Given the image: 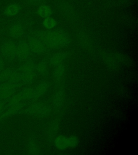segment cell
<instances>
[{"mask_svg": "<svg viewBox=\"0 0 138 155\" xmlns=\"http://www.w3.org/2000/svg\"><path fill=\"white\" fill-rule=\"evenodd\" d=\"M32 36L42 41L49 48L60 49L70 43L68 34L61 29L45 32L37 30L34 32Z\"/></svg>", "mask_w": 138, "mask_h": 155, "instance_id": "6da1fadb", "label": "cell"}, {"mask_svg": "<svg viewBox=\"0 0 138 155\" xmlns=\"http://www.w3.org/2000/svg\"><path fill=\"white\" fill-rule=\"evenodd\" d=\"M51 111V107L48 105L34 102L27 108L23 109L22 113L30 116L44 117L50 114Z\"/></svg>", "mask_w": 138, "mask_h": 155, "instance_id": "7a4b0ae2", "label": "cell"}, {"mask_svg": "<svg viewBox=\"0 0 138 155\" xmlns=\"http://www.w3.org/2000/svg\"><path fill=\"white\" fill-rule=\"evenodd\" d=\"M17 43L12 40L5 41L0 47V54L5 60L12 62L16 59Z\"/></svg>", "mask_w": 138, "mask_h": 155, "instance_id": "3957f363", "label": "cell"}, {"mask_svg": "<svg viewBox=\"0 0 138 155\" xmlns=\"http://www.w3.org/2000/svg\"><path fill=\"white\" fill-rule=\"evenodd\" d=\"M26 41L32 53L41 54L50 49L43 41L34 37H28Z\"/></svg>", "mask_w": 138, "mask_h": 155, "instance_id": "277c9868", "label": "cell"}, {"mask_svg": "<svg viewBox=\"0 0 138 155\" xmlns=\"http://www.w3.org/2000/svg\"><path fill=\"white\" fill-rule=\"evenodd\" d=\"M32 53L26 41L20 40L17 43L16 59L19 60V61L24 62L29 59Z\"/></svg>", "mask_w": 138, "mask_h": 155, "instance_id": "5b68a950", "label": "cell"}, {"mask_svg": "<svg viewBox=\"0 0 138 155\" xmlns=\"http://www.w3.org/2000/svg\"><path fill=\"white\" fill-rule=\"evenodd\" d=\"M17 87L16 85L8 81L0 84V99L7 101L15 94Z\"/></svg>", "mask_w": 138, "mask_h": 155, "instance_id": "8992f818", "label": "cell"}, {"mask_svg": "<svg viewBox=\"0 0 138 155\" xmlns=\"http://www.w3.org/2000/svg\"><path fill=\"white\" fill-rule=\"evenodd\" d=\"M27 103L24 102L14 106L6 108L4 111L0 115V122L10 116H13L18 114L22 113L23 109L26 106Z\"/></svg>", "mask_w": 138, "mask_h": 155, "instance_id": "52a82bcc", "label": "cell"}, {"mask_svg": "<svg viewBox=\"0 0 138 155\" xmlns=\"http://www.w3.org/2000/svg\"><path fill=\"white\" fill-rule=\"evenodd\" d=\"M23 99L27 103H33L39 97H37L36 91L34 88L27 87L24 88L19 92Z\"/></svg>", "mask_w": 138, "mask_h": 155, "instance_id": "ba28073f", "label": "cell"}, {"mask_svg": "<svg viewBox=\"0 0 138 155\" xmlns=\"http://www.w3.org/2000/svg\"><path fill=\"white\" fill-rule=\"evenodd\" d=\"M20 72L21 73V82L22 85H30L34 82L36 75V71H23Z\"/></svg>", "mask_w": 138, "mask_h": 155, "instance_id": "9c48e42d", "label": "cell"}, {"mask_svg": "<svg viewBox=\"0 0 138 155\" xmlns=\"http://www.w3.org/2000/svg\"><path fill=\"white\" fill-rule=\"evenodd\" d=\"M10 36L12 38L19 39L24 35L23 27L19 23L13 24L9 30Z\"/></svg>", "mask_w": 138, "mask_h": 155, "instance_id": "30bf717a", "label": "cell"}, {"mask_svg": "<svg viewBox=\"0 0 138 155\" xmlns=\"http://www.w3.org/2000/svg\"><path fill=\"white\" fill-rule=\"evenodd\" d=\"M7 81L16 85L18 87L22 85L21 82V73L19 68H12Z\"/></svg>", "mask_w": 138, "mask_h": 155, "instance_id": "8fae6325", "label": "cell"}, {"mask_svg": "<svg viewBox=\"0 0 138 155\" xmlns=\"http://www.w3.org/2000/svg\"><path fill=\"white\" fill-rule=\"evenodd\" d=\"M21 9V7L19 3H12L5 8L3 10V14L8 17H12L19 14Z\"/></svg>", "mask_w": 138, "mask_h": 155, "instance_id": "7c38bea8", "label": "cell"}, {"mask_svg": "<svg viewBox=\"0 0 138 155\" xmlns=\"http://www.w3.org/2000/svg\"><path fill=\"white\" fill-rule=\"evenodd\" d=\"M67 58V55L65 53H56L51 57L50 60V63L51 65L53 66H57L63 64Z\"/></svg>", "mask_w": 138, "mask_h": 155, "instance_id": "4fadbf2b", "label": "cell"}, {"mask_svg": "<svg viewBox=\"0 0 138 155\" xmlns=\"http://www.w3.org/2000/svg\"><path fill=\"white\" fill-rule=\"evenodd\" d=\"M24 102H26L24 101V100L23 99L22 96L19 92L17 94H15L13 96L8 100L6 102L5 108L8 107H9L14 106L15 105H17V104H21L24 103Z\"/></svg>", "mask_w": 138, "mask_h": 155, "instance_id": "5bb4252c", "label": "cell"}, {"mask_svg": "<svg viewBox=\"0 0 138 155\" xmlns=\"http://www.w3.org/2000/svg\"><path fill=\"white\" fill-rule=\"evenodd\" d=\"M49 87V83L48 81H42L37 85L35 90L36 92L37 97H39L46 93Z\"/></svg>", "mask_w": 138, "mask_h": 155, "instance_id": "9a60e30c", "label": "cell"}, {"mask_svg": "<svg viewBox=\"0 0 138 155\" xmlns=\"http://www.w3.org/2000/svg\"><path fill=\"white\" fill-rule=\"evenodd\" d=\"M55 144L56 148L59 150L66 149L68 148L67 137L64 136H58L55 140Z\"/></svg>", "mask_w": 138, "mask_h": 155, "instance_id": "2e32d148", "label": "cell"}, {"mask_svg": "<svg viewBox=\"0 0 138 155\" xmlns=\"http://www.w3.org/2000/svg\"><path fill=\"white\" fill-rule=\"evenodd\" d=\"M37 13L41 17L46 18L51 16V15L52 13V11L51 10V8L49 6L43 5L39 7V9L37 10Z\"/></svg>", "mask_w": 138, "mask_h": 155, "instance_id": "e0dca14e", "label": "cell"}, {"mask_svg": "<svg viewBox=\"0 0 138 155\" xmlns=\"http://www.w3.org/2000/svg\"><path fill=\"white\" fill-rule=\"evenodd\" d=\"M66 71V66L63 64L55 66V68L53 71V77L56 80H61Z\"/></svg>", "mask_w": 138, "mask_h": 155, "instance_id": "ac0fdd59", "label": "cell"}, {"mask_svg": "<svg viewBox=\"0 0 138 155\" xmlns=\"http://www.w3.org/2000/svg\"><path fill=\"white\" fill-rule=\"evenodd\" d=\"M63 102V93L62 91H58L53 96L52 102L55 107H59L62 106Z\"/></svg>", "mask_w": 138, "mask_h": 155, "instance_id": "d6986e66", "label": "cell"}, {"mask_svg": "<svg viewBox=\"0 0 138 155\" xmlns=\"http://www.w3.org/2000/svg\"><path fill=\"white\" fill-rule=\"evenodd\" d=\"M48 65L45 61H42L36 65V72L41 75H46L48 73Z\"/></svg>", "mask_w": 138, "mask_h": 155, "instance_id": "ffe728a7", "label": "cell"}, {"mask_svg": "<svg viewBox=\"0 0 138 155\" xmlns=\"http://www.w3.org/2000/svg\"><path fill=\"white\" fill-rule=\"evenodd\" d=\"M12 68H5L0 72V84L7 81Z\"/></svg>", "mask_w": 138, "mask_h": 155, "instance_id": "44dd1931", "label": "cell"}, {"mask_svg": "<svg viewBox=\"0 0 138 155\" xmlns=\"http://www.w3.org/2000/svg\"><path fill=\"white\" fill-rule=\"evenodd\" d=\"M56 21L52 17H46L44 20L43 25L47 29H51L53 28L56 25Z\"/></svg>", "mask_w": 138, "mask_h": 155, "instance_id": "7402d4cb", "label": "cell"}, {"mask_svg": "<svg viewBox=\"0 0 138 155\" xmlns=\"http://www.w3.org/2000/svg\"><path fill=\"white\" fill-rule=\"evenodd\" d=\"M78 139L75 136H71L67 137V143L69 148H74L77 145Z\"/></svg>", "mask_w": 138, "mask_h": 155, "instance_id": "603a6c76", "label": "cell"}, {"mask_svg": "<svg viewBox=\"0 0 138 155\" xmlns=\"http://www.w3.org/2000/svg\"><path fill=\"white\" fill-rule=\"evenodd\" d=\"M28 145H29V149L31 150L32 153H36L39 152V149L34 140H32V139L30 140Z\"/></svg>", "mask_w": 138, "mask_h": 155, "instance_id": "cb8c5ba5", "label": "cell"}, {"mask_svg": "<svg viewBox=\"0 0 138 155\" xmlns=\"http://www.w3.org/2000/svg\"><path fill=\"white\" fill-rule=\"evenodd\" d=\"M44 0H27V2L29 5H37L43 2Z\"/></svg>", "mask_w": 138, "mask_h": 155, "instance_id": "d4e9b609", "label": "cell"}, {"mask_svg": "<svg viewBox=\"0 0 138 155\" xmlns=\"http://www.w3.org/2000/svg\"><path fill=\"white\" fill-rule=\"evenodd\" d=\"M6 102L7 101H5V100L0 101V115L2 113L5 109Z\"/></svg>", "mask_w": 138, "mask_h": 155, "instance_id": "484cf974", "label": "cell"}, {"mask_svg": "<svg viewBox=\"0 0 138 155\" xmlns=\"http://www.w3.org/2000/svg\"><path fill=\"white\" fill-rule=\"evenodd\" d=\"M5 68V63L4 59L0 54V72Z\"/></svg>", "mask_w": 138, "mask_h": 155, "instance_id": "4316f807", "label": "cell"}, {"mask_svg": "<svg viewBox=\"0 0 138 155\" xmlns=\"http://www.w3.org/2000/svg\"><path fill=\"white\" fill-rule=\"evenodd\" d=\"M1 100H1V99H0V101H1Z\"/></svg>", "mask_w": 138, "mask_h": 155, "instance_id": "83f0119b", "label": "cell"}, {"mask_svg": "<svg viewBox=\"0 0 138 155\" xmlns=\"http://www.w3.org/2000/svg\"><path fill=\"white\" fill-rule=\"evenodd\" d=\"M0 22H1V20H0Z\"/></svg>", "mask_w": 138, "mask_h": 155, "instance_id": "f1b7e54d", "label": "cell"}]
</instances>
